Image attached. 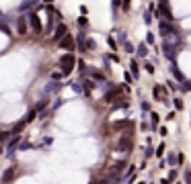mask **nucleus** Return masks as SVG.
Segmentation results:
<instances>
[{"instance_id": "nucleus-1", "label": "nucleus", "mask_w": 191, "mask_h": 184, "mask_svg": "<svg viewBox=\"0 0 191 184\" xmlns=\"http://www.w3.org/2000/svg\"><path fill=\"white\" fill-rule=\"evenodd\" d=\"M60 68H62V74H70L72 70H74V55L72 53H68V55H64L62 57V61H60Z\"/></svg>"}, {"instance_id": "nucleus-2", "label": "nucleus", "mask_w": 191, "mask_h": 184, "mask_svg": "<svg viewBox=\"0 0 191 184\" xmlns=\"http://www.w3.org/2000/svg\"><path fill=\"white\" fill-rule=\"evenodd\" d=\"M132 145H134V143H132V135H130V133H125L123 137L119 139V149H130Z\"/></svg>"}, {"instance_id": "nucleus-3", "label": "nucleus", "mask_w": 191, "mask_h": 184, "mask_svg": "<svg viewBox=\"0 0 191 184\" xmlns=\"http://www.w3.org/2000/svg\"><path fill=\"white\" fill-rule=\"evenodd\" d=\"M60 47H64V49H68V51H72L74 49V39L70 37V35H66L62 41H60Z\"/></svg>"}, {"instance_id": "nucleus-4", "label": "nucleus", "mask_w": 191, "mask_h": 184, "mask_svg": "<svg viewBox=\"0 0 191 184\" xmlns=\"http://www.w3.org/2000/svg\"><path fill=\"white\" fill-rule=\"evenodd\" d=\"M17 33L23 37V35H27V25H25V19H19L17 21Z\"/></svg>"}, {"instance_id": "nucleus-5", "label": "nucleus", "mask_w": 191, "mask_h": 184, "mask_svg": "<svg viewBox=\"0 0 191 184\" xmlns=\"http://www.w3.org/2000/svg\"><path fill=\"white\" fill-rule=\"evenodd\" d=\"M66 31H68V29H66V25H60V27H58V31H55V35H53V41H62V39H64V35H66Z\"/></svg>"}, {"instance_id": "nucleus-6", "label": "nucleus", "mask_w": 191, "mask_h": 184, "mask_svg": "<svg viewBox=\"0 0 191 184\" xmlns=\"http://www.w3.org/2000/svg\"><path fill=\"white\" fill-rule=\"evenodd\" d=\"M31 27H33V31H35V33H41V25H39V19H37L35 14H31Z\"/></svg>"}, {"instance_id": "nucleus-7", "label": "nucleus", "mask_w": 191, "mask_h": 184, "mask_svg": "<svg viewBox=\"0 0 191 184\" xmlns=\"http://www.w3.org/2000/svg\"><path fill=\"white\" fill-rule=\"evenodd\" d=\"M78 25H80V27H86V25H89V21H86L84 16H80V19H78Z\"/></svg>"}, {"instance_id": "nucleus-8", "label": "nucleus", "mask_w": 191, "mask_h": 184, "mask_svg": "<svg viewBox=\"0 0 191 184\" xmlns=\"http://www.w3.org/2000/svg\"><path fill=\"white\" fill-rule=\"evenodd\" d=\"M144 68H146V70H148V74H152V72H154V66H152V63H146V66H144Z\"/></svg>"}, {"instance_id": "nucleus-9", "label": "nucleus", "mask_w": 191, "mask_h": 184, "mask_svg": "<svg viewBox=\"0 0 191 184\" xmlns=\"http://www.w3.org/2000/svg\"><path fill=\"white\" fill-rule=\"evenodd\" d=\"M111 4H113V8H117L119 6V0H111Z\"/></svg>"}]
</instances>
